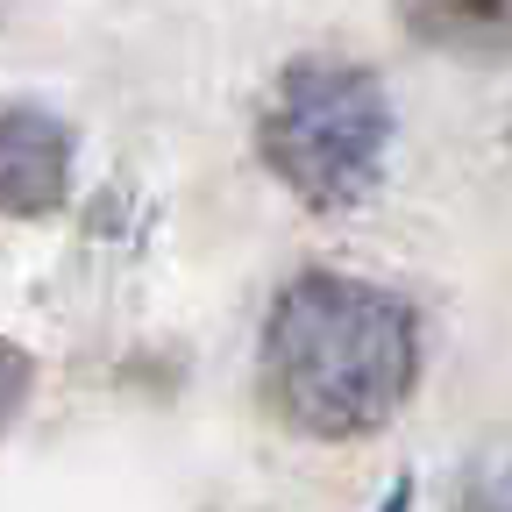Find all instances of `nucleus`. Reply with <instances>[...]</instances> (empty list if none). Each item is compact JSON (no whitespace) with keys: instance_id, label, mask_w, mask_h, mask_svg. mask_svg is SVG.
I'll list each match as a JSON object with an SVG mask.
<instances>
[{"instance_id":"1","label":"nucleus","mask_w":512,"mask_h":512,"mask_svg":"<svg viewBox=\"0 0 512 512\" xmlns=\"http://www.w3.org/2000/svg\"><path fill=\"white\" fill-rule=\"evenodd\" d=\"M420 335L406 299L349 271H306L278 292L264 320V392L271 406L320 434H377L413 392Z\"/></svg>"},{"instance_id":"2","label":"nucleus","mask_w":512,"mask_h":512,"mask_svg":"<svg viewBox=\"0 0 512 512\" xmlns=\"http://www.w3.org/2000/svg\"><path fill=\"white\" fill-rule=\"evenodd\" d=\"M256 150L306 207H356L392 150V100L363 64L306 57L271 86Z\"/></svg>"},{"instance_id":"3","label":"nucleus","mask_w":512,"mask_h":512,"mask_svg":"<svg viewBox=\"0 0 512 512\" xmlns=\"http://www.w3.org/2000/svg\"><path fill=\"white\" fill-rule=\"evenodd\" d=\"M72 192V128L43 107H0V214H50Z\"/></svg>"},{"instance_id":"4","label":"nucleus","mask_w":512,"mask_h":512,"mask_svg":"<svg viewBox=\"0 0 512 512\" xmlns=\"http://www.w3.org/2000/svg\"><path fill=\"white\" fill-rule=\"evenodd\" d=\"M22 392H29V356L0 342V427L22 413Z\"/></svg>"}]
</instances>
